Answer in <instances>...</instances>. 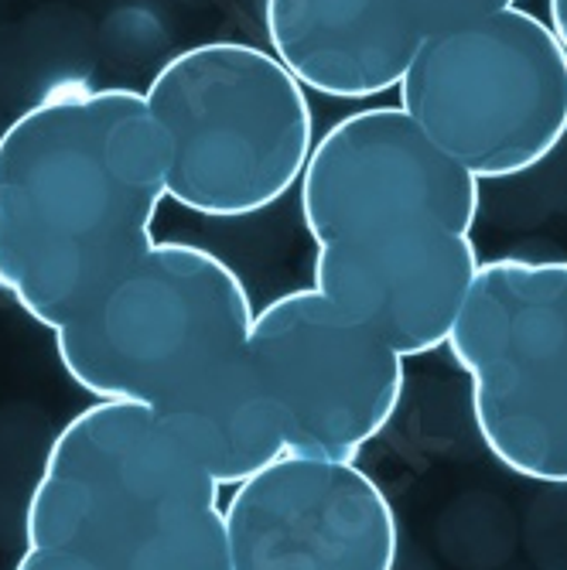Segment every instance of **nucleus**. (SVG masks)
I'll use <instances>...</instances> for the list:
<instances>
[{"instance_id":"1","label":"nucleus","mask_w":567,"mask_h":570,"mask_svg":"<svg viewBox=\"0 0 567 570\" xmlns=\"http://www.w3.org/2000/svg\"><path fill=\"white\" fill-rule=\"evenodd\" d=\"M165 137L134 89L69 82L0 134V291L45 328L158 243Z\"/></svg>"},{"instance_id":"2","label":"nucleus","mask_w":567,"mask_h":570,"mask_svg":"<svg viewBox=\"0 0 567 570\" xmlns=\"http://www.w3.org/2000/svg\"><path fill=\"white\" fill-rule=\"evenodd\" d=\"M219 492L154 406L96 400L51 441L25 537L114 570H233Z\"/></svg>"},{"instance_id":"3","label":"nucleus","mask_w":567,"mask_h":570,"mask_svg":"<svg viewBox=\"0 0 567 570\" xmlns=\"http://www.w3.org/2000/svg\"><path fill=\"white\" fill-rule=\"evenodd\" d=\"M147 114L165 137V198L209 219H243L284 198L315 147L297 79L264 48L205 41L150 79Z\"/></svg>"},{"instance_id":"4","label":"nucleus","mask_w":567,"mask_h":570,"mask_svg":"<svg viewBox=\"0 0 567 570\" xmlns=\"http://www.w3.org/2000/svg\"><path fill=\"white\" fill-rule=\"evenodd\" d=\"M397 89L400 110L476 181L527 175L567 137V59L524 8L424 35Z\"/></svg>"},{"instance_id":"5","label":"nucleus","mask_w":567,"mask_h":570,"mask_svg":"<svg viewBox=\"0 0 567 570\" xmlns=\"http://www.w3.org/2000/svg\"><path fill=\"white\" fill-rule=\"evenodd\" d=\"M250 325V294L226 261L192 243H154L56 328V352L96 400L154 406L243 352Z\"/></svg>"},{"instance_id":"6","label":"nucleus","mask_w":567,"mask_h":570,"mask_svg":"<svg viewBox=\"0 0 567 570\" xmlns=\"http://www.w3.org/2000/svg\"><path fill=\"white\" fill-rule=\"evenodd\" d=\"M444 345L489 454L520 479L567 485V261L479 264Z\"/></svg>"},{"instance_id":"7","label":"nucleus","mask_w":567,"mask_h":570,"mask_svg":"<svg viewBox=\"0 0 567 570\" xmlns=\"http://www.w3.org/2000/svg\"><path fill=\"white\" fill-rule=\"evenodd\" d=\"M246 355L281 413L287 454L352 461L403 396V358L315 287L253 315Z\"/></svg>"},{"instance_id":"8","label":"nucleus","mask_w":567,"mask_h":570,"mask_svg":"<svg viewBox=\"0 0 567 570\" xmlns=\"http://www.w3.org/2000/svg\"><path fill=\"white\" fill-rule=\"evenodd\" d=\"M479 205V181L400 107H370L332 124L301 175V216L319 246L400 233L472 236Z\"/></svg>"},{"instance_id":"9","label":"nucleus","mask_w":567,"mask_h":570,"mask_svg":"<svg viewBox=\"0 0 567 570\" xmlns=\"http://www.w3.org/2000/svg\"><path fill=\"white\" fill-rule=\"evenodd\" d=\"M233 570H393L400 550L387 492L359 464L281 454L223 509Z\"/></svg>"},{"instance_id":"10","label":"nucleus","mask_w":567,"mask_h":570,"mask_svg":"<svg viewBox=\"0 0 567 570\" xmlns=\"http://www.w3.org/2000/svg\"><path fill=\"white\" fill-rule=\"evenodd\" d=\"M479 264L472 236L458 233L345 239L319 246L315 291L410 358L448 342Z\"/></svg>"},{"instance_id":"11","label":"nucleus","mask_w":567,"mask_h":570,"mask_svg":"<svg viewBox=\"0 0 567 570\" xmlns=\"http://www.w3.org/2000/svg\"><path fill=\"white\" fill-rule=\"evenodd\" d=\"M274 59L332 99H370L400 86L424 41L403 0H267Z\"/></svg>"},{"instance_id":"12","label":"nucleus","mask_w":567,"mask_h":570,"mask_svg":"<svg viewBox=\"0 0 567 570\" xmlns=\"http://www.w3.org/2000/svg\"><path fill=\"white\" fill-rule=\"evenodd\" d=\"M154 413L219 489H236L287 454L281 413L246 348L154 403Z\"/></svg>"},{"instance_id":"13","label":"nucleus","mask_w":567,"mask_h":570,"mask_svg":"<svg viewBox=\"0 0 567 570\" xmlns=\"http://www.w3.org/2000/svg\"><path fill=\"white\" fill-rule=\"evenodd\" d=\"M403 8L421 24L424 35H434V31L479 21L506 8H520V0H403Z\"/></svg>"},{"instance_id":"14","label":"nucleus","mask_w":567,"mask_h":570,"mask_svg":"<svg viewBox=\"0 0 567 570\" xmlns=\"http://www.w3.org/2000/svg\"><path fill=\"white\" fill-rule=\"evenodd\" d=\"M14 570H114V567L66 547H28Z\"/></svg>"},{"instance_id":"15","label":"nucleus","mask_w":567,"mask_h":570,"mask_svg":"<svg viewBox=\"0 0 567 570\" xmlns=\"http://www.w3.org/2000/svg\"><path fill=\"white\" fill-rule=\"evenodd\" d=\"M547 14H550L547 28L554 35V41L560 45L564 59H567V0H547Z\"/></svg>"}]
</instances>
